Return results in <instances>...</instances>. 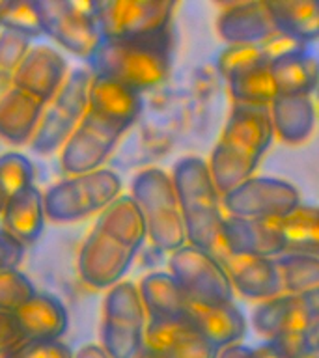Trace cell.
<instances>
[{
	"label": "cell",
	"mask_w": 319,
	"mask_h": 358,
	"mask_svg": "<svg viewBox=\"0 0 319 358\" xmlns=\"http://www.w3.org/2000/svg\"><path fill=\"white\" fill-rule=\"evenodd\" d=\"M173 36L166 32L129 39H101L88 58L90 73L144 94L161 86L172 73Z\"/></svg>",
	"instance_id": "6da1fadb"
},
{
	"label": "cell",
	"mask_w": 319,
	"mask_h": 358,
	"mask_svg": "<svg viewBox=\"0 0 319 358\" xmlns=\"http://www.w3.org/2000/svg\"><path fill=\"white\" fill-rule=\"evenodd\" d=\"M122 194V178L111 168L62 179L43 194L45 218L56 224L78 222L108 207Z\"/></svg>",
	"instance_id": "7a4b0ae2"
},
{
	"label": "cell",
	"mask_w": 319,
	"mask_h": 358,
	"mask_svg": "<svg viewBox=\"0 0 319 358\" xmlns=\"http://www.w3.org/2000/svg\"><path fill=\"white\" fill-rule=\"evenodd\" d=\"M176 2L170 0H95L92 15L101 39L146 38L172 28Z\"/></svg>",
	"instance_id": "3957f363"
},
{
	"label": "cell",
	"mask_w": 319,
	"mask_h": 358,
	"mask_svg": "<svg viewBox=\"0 0 319 358\" xmlns=\"http://www.w3.org/2000/svg\"><path fill=\"white\" fill-rule=\"evenodd\" d=\"M92 80L90 69H73L62 84L58 94L52 97L47 110L39 120L38 131L30 140L32 150L38 155H50L60 151L66 140L83 122L88 108V88Z\"/></svg>",
	"instance_id": "277c9868"
},
{
	"label": "cell",
	"mask_w": 319,
	"mask_h": 358,
	"mask_svg": "<svg viewBox=\"0 0 319 358\" xmlns=\"http://www.w3.org/2000/svg\"><path fill=\"white\" fill-rule=\"evenodd\" d=\"M302 203L293 183L271 176H252L245 183L220 196L228 217L246 220H280Z\"/></svg>",
	"instance_id": "5b68a950"
},
{
	"label": "cell",
	"mask_w": 319,
	"mask_h": 358,
	"mask_svg": "<svg viewBox=\"0 0 319 358\" xmlns=\"http://www.w3.org/2000/svg\"><path fill=\"white\" fill-rule=\"evenodd\" d=\"M41 32L52 38L64 49L88 60L101 41L92 2L73 0H34Z\"/></svg>",
	"instance_id": "8992f818"
},
{
	"label": "cell",
	"mask_w": 319,
	"mask_h": 358,
	"mask_svg": "<svg viewBox=\"0 0 319 358\" xmlns=\"http://www.w3.org/2000/svg\"><path fill=\"white\" fill-rule=\"evenodd\" d=\"M168 273L192 301L204 304H234V287L217 257L190 245L170 254Z\"/></svg>",
	"instance_id": "52a82bcc"
},
{
	"label": "cell",
	"mask_w": 319,
	"mask_h": 358,
	"mask_svg": "<svg viewBox=\"0 0 319 358\" xmlns=\"http://www.w3.org/2000/svg\"><path fill=\"white\" fill-rule=\"evenodd\" d=\"M142 108V94L116 80L92 75L88 88V108L83 122L120 142L123 134L136 123Z\"/></svg>",
	"instance_id": "ba28073f"
},
{
	"label": "cell",
	"mask_w": 319,
	"mask_h": 358,
	"mask_svg": "<svg viewBox=\"0 0 319 358\" xmlns=\"http://www.w3.org/2000/svg\"><path fill=\"white\" fill-rule=\"evenodd\" d=\"M252 324L265 340L274 336L306 332L319 324V291L306 295L282 293L269 301H262L252 312Z\"/></svg>",
	"instance_id": "9c48e42d"
},
{
	"label": "cell",
	"mask_w": 319,
	"mask_h": 358,
	"mask_svg": "<svg viewBox=\"0 0 319 358\" xmlns=\"http://www.w3.org/2000/svg\"><path fill=\"white\" fill-rule=\"evenodd\" d=\"M134 252L108 239L99 229H92L84 239L77 259L80 278L92 289H111L122 282L134 262Z\"/></svg>",
	"instance_id": "30bf717a"
},
{
	"label": "cell",
	"mask_w": 319,
	"mask_h": 358,
	"mask_svg": "<svg viewBox=\"0 0 319 358\" xmlns=\"http://www.w3.org/2000/svg\"><path fill=\"white\" fill-rule=\"evenodd\" d=\"M178 321L200 332L218 351L224 347L241 343L246 336V319L235 304L215 306L192 301L187 296Z\"/></svg>",
	"instance_id": "8fae6325"
},
{
	"label": "cell",
	"mask_w": 319,
	"mask_h": 358,
	"mask_svg": "<svg viewBox=\"0 0 319 358\" xmlns=\"http://www.w3.org/2000/svg\"><path fill=\"white\" fill-rule=\"evenodd\" d=\"M67 62L49 45L30 47L13 75V88L49 105L67 78Z\"/></svg>",
	"instance_id": "7c38bea8"
},
{
	"label": "cell",
	"mask_w": 319,
	"mask_h": 358,
	"mask_svg": "<svg viewBox=\"0 0 319 358\" xmlns=\"http://www.w3.org/2000/svg\"><path fill=\"white\" fill-rule=\"evenodd\" d=\"M217 32L228 45H257L278 36L273 11L265 0L224 6L218 13Z\"/></svg>",
	"instance_id": "4fadbf2b"
},
{
	"label": "cell",
	"mask_w": 319,
	"mask_h": 358,
	"mask_svg": "<svg viewBox=\"0 0 319 358\" xmlns=\"http://www.w3.org/2000/svg\"><path fill=\"white\" fill-rule=\"evenodd\" d=\"M144 349L157 358H217L218 349L181 321H148Z\"/></svg>",
	"instance_id": "5bb4252c"
},
{
	"label": "cell",
	"mask_w": 319,
	"mask_h": 358,
	"mask_svg": "<svg viewBox=\"0 0 319 358\" xmlns=\"http://www.w3.org/2000/svg\"><path fill=\"white\" fill-rule=\"evenodd\" d=\"M222 239L226 256L278 257L285 252L278 220L224 217Z\"/></svg>",
	"instance_id": "9a60e30c"
},
{
	"label": "cell",
	"mask_w": 319,
	"mask_h": 358,
	"mask_svg": "<svg viewBox=\"0 0 319 358\" xmlns=\"http://www.w3.org/2000/svg\"><path fill=\"white\" fill-rule=\"evenodd\" d=\"M170 178H172L173 189H176L178 207L181 215L222 209L220 194L215 189L211 173H209L207 162L204 159L196 155L181 157L173 164Z\"/></svg>",
	"instance_id": "2e32d148"
},
{
	"label": "cell",
	"mask_w": 319,
	"mask_h": 358,
	"mask_svg": "<svg viewBox=\"0 0 319 358\" xmlns=\"http://www.w3.org/2000/svg\"><path fill=\"white\" fill-rule=\"evenodd\" d=\"M222 267L234 291L246 299L262 302L284 293L274 257L226 256Z\"/></svg>",
	"instance_id": "e0dca14e"
},
{
	"label": "cell",
	"mask_w": 319,
	"mask_h": 358,
	"mask_svg": "<svg viewBox=\"0 0 319 358\" xmlns=\"http://www.w3.org/2000/svg\"><path fill=\"white\" fill-rule=\"evenodd\" d=\"M274 138L273 122L269 106L241 105L234 103L224 123L220 140L263 157Z\"/></svg>",
	"instance_id": "ac0fdd59"
},
{
	"label": "cell",
	"mask_w": 319,
	"mask_h": 358,
	"mask_svg": "<svg viewBox=\"0 0 319 358\" xmlns=\"http://www.w3.org/2000/svg\"><path fill=\"white\" fill-rule=\"evenodd\" d=\"M116 145L118 140L99 133L88 123L80 122L71 136L66 140V144L62 145L60 164L69 178L95 172L103 168Z\"/></svg>",
	"instance_id": "d6986e66"
},
{
	"label": "cell",
	"mask_w": 319,
	"mask_h": 358,
	"mask_svg": "<svg viewBox=\"0 0 319 358\" xmlns=\"http://www.w3.org/2000/svg\"><path fill=\"white\" fill-rule=\"evenodd\" d=\"M13 315L27 341L62 340L69 327V313L64 302L50 293H36Z\"/></svg>",
	"instance_id": "ffe728a7"
},
{
	"label": "cell",
	"mask_w": 319,
	"mask_h": 358,
	"mask_svg": "<svg viewBox=\"0 0 319 358\" xmlns=\"http://www.w3.org/2000/svg\"><path fill=\"white\" fill-rule=\"evenodd\" d=\"M95 229H99L108 239L116 241L118 245L125 246L134 254H139L148 239L144 211L131 194H120L111 206L105 207L95 224Z\"/></svg>",
	"instance_id": "44dd1931"
},
{
	"label": "cell",
	"mask_w": 319,
	"mask_h": 358,
	"mask_svg": "<svg viewBox=\"0 0 319 358\" xmlns=\"http://www.w3.org/2000/svg\"><path fill=\"white\" fill-rule=\"evenodd\" d=\"M274 134L290 145H301L316 131L312 95H276L269 105Z\"/></svg>",
	"instance_id": "7402d4cb"
},
{
	"label": "cell",
	"mask_w": 319,
	"mask_h": 358,
	"mask_svg": "<svg viewBox=\"0 0 319 358\" xmlns=\"http://www.w3.org/2000/svg\"><path fill=\"white\" fill-rule=\"evenodd\" d=\"M2 229L22 245H32L39 239L45 226L43 192L30 185L24 190L10 196L2 209Z\"/></svg>",
	"instance_id": "603a6c76"
},
{
	"label": "cell",
	"mask_w": 319,
	"mask_h": 358,
	"mask_svg": "<svg viewBox=\"0 0 319 358\" xmlns=\"http://www.w3.org/2000/svg\"><path fill=\"white\" fill-rule=\"evenodd\" d=\"M278 95H312L318 88L319 67L308 47H297L269 64Z\"/></svg>",
	"instance_id": "cb8c5ba5"
},
{
	"label": "cell",
	"mask_w": 319,
	"mask_h": 358,
	"mask_svg": "<svg viewBox=\"0 0 319 358\" xmlns=\"http://www.w3.org/2000/svg\"><path fill=\"white\" fill-rule=\"evenodd\" d=\"M45 105L32 95L13 88L0 101V138L11 145H24L34 138Z\"/></svg>",
	"instance_id": "d4e9b609"
},
{
	"label": "cell",
	"mask_w": 319,
	"mask_h": 358,
	"mask_svg": "<svg viewBox=\"0 0 319 358\" xmlns=\"http://www.w3.org/2000/svg\"><path fill=\"white\" fill-rule=\"evenodd\" d=\"M262 157L254 155L250 151L237 148V145L218 140L215 150L211 151V157L207 161V168L211 173L215 189L218 194L224 196L241 183H245L246 179H250L256 173L260 166Z\"/></svg>",
	"instance_id": "484cf974"
},
{
	"label": "cell",
	"mask_w": 319,
	"mask_h": 358,
	"mask_svg": "<svg viewBox=\"0 0 319 358\" xmlns=\"http://www.w3.org/2000/svg\"><path fill=\"white\" fill-rule=\"evenodd\" d=\"M299 45L293 43L291 39L284 36H274L265 43L257 45H228L226 49L218 55L217 67L218 73L222 75L224 80L248 73L257 67L269 66L276 56L284 55L288 50L297 49Z\"/></svg>",
	"instance_id": "4316f807"
},
{
	"label": "cell",
	"mask_w": 319,
	"mask_h": 358,
	"mask_svg": "<svg viewBox=\"0 0 319 358\" xmlns=\"http://www.w3.org/2000/svg\"><path fill=\"white\" fill-rule=\"evenodd\" d=\"M269 6L280 36L299 47H308L319 38L318 0H274Z\"/></svg>",
	"instance_id": "83f0119b"
},
{
	"label": "cell",
	"mask_w": 319,
	"mask_h": 358,
	"mask_svg": "<svg viewBox=\"0 0 319 358\" xmlns=\"http://www.w3.org/2000/svg\"><path fill=\"white\" fill-rule=\"evenodd\" d=\"M140 296L148 321H178L187 293L170 273L153 271L140 280Z\"/></svg>",
	"instance_id": "f1b7e54d"
},
{
	"label": "cell",
	"mask_w": 319,
	"mask_h": 358,
	"mask_svg": "<svg viewBox=\"0 0 319 358\" xmlns=\"http://www.w3.org/2000/svg\"><path fill=\"white\" fill-rule=\"evenodd\" d=\"M280 235L284 241V254H312L319 252L318 207L301 203L290 215L278 220Z\"/></svg>",
	"instance_id": "f546056e"
},
{
	"label": "cell",
	"mask_w": 319,
	"mask_h": 358,
	"mask_svg": "<svg viewBox=\"0 0 319 358\" xmlns=\"http://www.w3.org/2000/svg\"><path fill=\"white\" fill-rule=\"evenodd\" d=\"M131 198L139 203L144 215L162 209H179L172 178L161 168L140 170L131 183Z\"/></svg>",
	"instance_id": "4dcf8cb0"
},
{
	"label": "cell",
	"mask_w": 319,
	"mask_h": 358,
	"mask_svg": "<svg viewBox=\"0 0 319 358\" xmlns=\"http://www.w3.org/2000/svg\"><path fill=\"white\" fill-rule=\"evenodd\" d=\"M103 313H105L103 319L112 321V323L131 324V327H140V329H144L148 323L139 285L129 280H122L116 285H112L111 289H106Z\"/></svg>",
	"instance_id": "1f68e13d"
},
{
	"label": "cell",
	"mask_w": 319,
	"mask_h": 358,
	"mask_svg": "<svg viewBox=\"0 0 319 358\" xmlns=\"http://www.w3.org/2000/svg\"><path fill=\"white\" fill-rule=\"evenodd\" d=\"M282 291L288 295H306L319 287V257L312 254H282L274 257Z\"/></svg>",
	"instance_id": "d6a6232c"
},
{
	"label": "cell",
	"mask_w": 319,
	"mask_h": 358,
	"mask_svg": "<svg viewBox=\"0 0 319 358\" xmlns=\"http://www.w3.org/2000/svg\"><path fill=\"white\" fill-rule=\"evenodd\" d=\"M226 84H228V92L234 103H241V105L269 106L278 95L269 66L237 75L226 80Z\"/></svg>",
	"instance_id": "836d02e7"
},
{
	"label": "cell",
	"mask_w": 319,
	"mask_h": 358,
	"mask_svg": "<svg viewBox=\"0 0 319 358\" xmlns=\"http://www.w3.org/2000/svg\"><path fill=\"white\" fill-rule=\"evenodd\" d=\"M146 217V231L151 246L159 252H176L187 245L185 224L179 209H162V211L148 213Z\"/></svg>",
	"instance_id": "e575fe53"
},
{
	"label": "cell",
	"mask_w": 319,
	"mask_h": 358,
	"mask_svg": "<svg viewBox=\"0 0 319 358\" xmlns=\"http://www.w3.org/2000/svg\"><path fill=\"white\" fill-rule=\"evenodd\" d=\"M144 329L103 319L101 349L111 358H136L144 349Z\"/></svg>",
	"instance_id": "d590c367"
},
{
	"label": "cell",
	"mask_w": 319,
	"mask_h": 358,
	"mask_svg": "<svg viewBox=\"0 0 319 358\" xmlns=\"http://www.w3.org/2000/svg\"><path fill=\"white\" fill-rule=\"evenodd\" d=\"M0 30L19 34L32 41L41 36V24L34 0H0Z\"/></svg>",
	"instance_id": "8d00e7d4"
},
{
	"label": "cell",
	"mask_w": 319,
	"mask_h": 358,
	"mask_svg": "<svg viewBox=\"0 0 319 358\" xmlns=\"http://www.w3.org/2000/svg\"><path fill=\"white\" fill-rule=\"evenodd\" d=\"M30 185H34V166L27 155L17 151L0 155V192L6 200Z\"/></svg>",
	"instance_id": "74e56055"
},
{
	"label": "cell",
	"mask_w": 319,
	"mask_h": 358,
	"mask_svg": "<svg viewBox=\"0 0 319 358\" xmlns=\"http://www.w3.org/2000/svg\"><path fill=\"white\" fill-rule=\"evenodd\" d=\"M36 293L32 280L19 268L0 273V312L15 313Z\"/></svg>",
	"instance_id": "f35d334b"
},
{
	"label": "cell",
	"mask_w": 319,
	"mask_h": 358,
	"mask_svg": "<svg viewBox=\"0 0 319 358\" xmlns=\"http://www.w3.org/2000/svg\"><path fill=\"white\" fill-rule=\"evenodd\" d=\"M318 330L319 324H316L306 332L274 336L265 341L271 343L280 358H306L318 355Z\"/></svg>",
	"instance_id": "ab89813d"
},
{
	"label": "cell",
	"mask_w": 319,
	"mask_h": 358,
	"mask_svg": "<svg viewBox=\"0 0 319 358\" xmlns=\"http://www.w3.org/2000/svg\"><path fill=\"white\" fill-rule=\"evenodd\" d=\"M30 47V39L22 38L19 34L0 30V69L15 75L17 67L21 66Z\"/></svg>",
	"instance_id": "60d3db41"
},
{
	"label": "cell",
	"mask_w": 319,
	"mask_h": 358,
	"mask_svg": "<svg viewBox=\"0 0 319 358\" xmlns=\"http://www.w3.org/2000/svg\"><path fill=\"white\" fill-rule=\"evenodd\" d=\"M75 352L62 340L27 341L6 358H73Z\"/></svg>",
	"instance_id": "b9f144b4"
},
{
	"label": "cell",
	"mask_w": 319,
	"mask_h": 358,
	"mask_svg": "<svg viewBox=\"0 0 319 358\" xmlns=\"http://www.w3.org/2000/svg\"><path fill=\"white\" fill-rule=\"evenodd\" d=\"M22 343H27V338L17 323L15 315L0 312V358L10 357Z\"/></svg>",
	"instance_id": "7bdbcfd3"
},
{
	"label": "cell",
	"mask_w": 319,
	"mask_h": 358,
	"mask_svg": "<svg viewBox=\"0 0 319 358\" xmlns=\"http://www.w3.org/2000/svg\"><path fill=\"white\" fill-rule=\"evenodd\" d=\"M27 246L19 243L15 237H11L6 229L0 228V273L19 268L24 259Z\"/></svg>",
	"instance_id": "ee69618b"
},
{
	"label": "cell",
	"mask_w": 319,
	"mask_h": 358,
	"mask_svg": "<svg viewBox=\"0 0 319 358\" xmlns=\"http://www.w3.org/2000/svg\"><path fill=\"white\" fill-rule=\"evenodd\" d=\"M217 358H254V355H252V347L245 343H235V345L220 349Z\"/></svg>",
	"instance_id": "f6af8a7d"
},
{
	"label": "cell",
	"mask_w": 319,
	"mask_h": 358,
	"mask_svg": "<svg viewBox=\"0 0 319 358\" xmlns=\"http://www.w3.org/2000/svg\"><path fill=\"white\" fill-rule=\"evenodd\" d=\"M73 358H111V357L101 349V345L90 343V345L80 347V349L73 355Z\"/></svg>",
	"instance_id": "bcb514c9"
},
{
	"label": "cell",
	"mask_w": 319,
	"mask_h": 358,
	"mask_svg": "<svg viewBox=\"0 0 319 358\" xmlns=\"http://www.w3.org/2000/svg\"><path fill=\"white\" fill-rule=\"evenodd\" d=\"M252 355H254V358H280L278 355H276V351L271 347V343L265 340H263L260 345L252 347Z\"/></svg>",
	"instance_id": "7dc6e473"
},
{
	"label": "cell",
	"mask_w": 319,
	"mask_h": 358,
	"mask_svg": "<svg viewBox=\"0 0 319 358\" xmlns=\"http://www.w3.org/2000/svg\"><path fill=\"white\" fill-rule=\"evenodd\" d=\"M11 90H13V73L0 69V101L4 99L6 94H10Z\"/></svg>",
	"instance_id": "c3c4849f"
},
{
	"label": "cell",
	"mask_w": 319,
	"mask_h": 358,
	"mask_svg": "<svg viewBox=\"0 0 319 358\" xmlns=\"http://www.w3.org/2000/svg\"><path fill=\"white\" fill-rule=\"evenodd\" d=\"M136 358H157V357H155V355H151L150 351H146V349H142V351L139 352V357H136Z\"/></svg>",
	"instance_id": "681fc988"
},
{
	"label": "cell",
	"mask_w": 319,
	"mask_h": 358,
	"mask_svg": "<svg viewBox=\"0 0 319 358\" xmlns=\"http://www.w3.org/2000/svg\"><path fill=\"white\" fill-rule=\"evenodd\" d=\"M306 358H318V355H312V357H306Z\"/></svg>",
	"instance_id": "f907efd6"
}]
</instances>
